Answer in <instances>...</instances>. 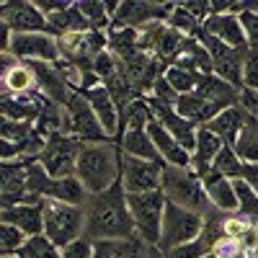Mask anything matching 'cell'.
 I'll return each mask as SVG.
<instances>
[{
	"mask_svg": "<svg viewBox=\"0 0 258 258\" xmlns=\"http://www.w3.org/2000/svg\"><path fill=\"white\" fill-rule=\"evenodd\" d=\"M83 209H85V238L93 243L126 240L137 235L121 181H116L111 188H106L101 194H91Z\"/></svg>",
	"mask_w": 258,
	"mask_h": 258,
	"instance_id": "1",
	"label": "cell"
},
{
	"mask_svg": "<svg viewBox=\"0 0 258 258\" xmlns=\"http://www.w3.org/2000/svg\"><path fill=\"white\" fill-rule=\"evenodd\" d=\"M75 176L88 194H101L121 178V150L119 142H91L83 145L78 155Z\"/></svg>",
	"mask_w": 258,
	"mask_h": 258,
	"instance_id": "2",
	"label": "cell"
},
{
	"mask_svg": "<svg viewBox=\"0 0 258 258\" xmlns=\"http://www.w3.org/2000/svg\"><path fill=\"white\" fill-rule=\"evenodd\" d=\"M160 191L165 194L168 202H173L178 207H186L191 212H199V214H212L214 207L207 199V191L202 178L194 173L191 168H176V165H165L163 170V186Z\"/></svg>",
	"mask_w": 258,
	"mask_h": 258,
	"instance_id": "3",
	"label": "cell"
},
{
	"mask_svg": "<svg viewBox=\"0 0 258 258\" xmlns=\"http://www.w3.org/2000/svg\"><path fill=\"white\" fill-rule=\"evenodd\" d=\"M41 209H44V235L57 248L64 250L68 245L85 238V209L83 207L44 199Z\"/></svg>",
	"mask_w": 258,
	"mask_h": 258,
	"instance_id": "4",
	"label": "cell"
},
{
	"mask_svg": "<svg viewBox=\"0 0 258 258\" xmlns=\"http://www.w3.org/2000/svg\"><path fill=\"white\" fill-rule=\"evenodd\" d=\"M207 217L199 212H191L186 207H178L173 202L165 204V217H163V232H160V243L158 248L163 253L188 245V243H197L204 232Z\"/></svg>",
	"mask_w": 258,
	"mask_h": 258,
	"instance_id": "5",
	"label": "cell"
},
{
	"mask_svg": "<svg viewBox=\"0 0 258 258\" xmlns=\"http://www.w3.org/2000/svg\"><path fill=\"white\" fill-rule=\"evenodd\" d=\"M126 204L132 212V222L137 227V235L150 243L158 245L160 243V232H163V217H165V194L163 191H147V194H126Z\"/></svg>",
	"mask_w": 258,
	"mask_h": 258,
	"instance_id": "6",
	"label": "cell"
},
{
	"mask_svg": "<svg viewBox=\"0 0 258 258\" xmlns=\"http://www.w3.org/2000/svg\"><path fill=\"white\" fill-rule=\"evenodd\" d=\"M62 132L78 137L83 145H91V142H114L109 135L103 132V126L96 119L91 103L85 101V96L78 93V91H73L70 101L62 106Z\"/></svg>",
	"mask_w": 258,
	"mask_h": 258,
	"instance_id": "7",
	"label": "cell"
},
{
	"mask_svg": "<svg viewBox=\"0 0 258 258\" xmlns=\"http://www.w3.org/2000/svg\"><path fill=\"white\" fill-rule=\"evenodd\" d=\"M80 150H83V142L78 137L64 135V132H52L47 137V147L39 155V163L47 168V173L52 178H68V176H75Z\"/></svg>",
	"mask_w": 258,
	"mask_h": 258,
	"instance_id": "8",
	"label": "cell"
},
{
	"mask_svg": "<svg viewBox=\"0 0 258 258\" xmlns=\"http://www.w3.org/2000/svg\"><path fill=\"white\" fill-rule=\"evenodd\" d=\"M8 54L16 57L18 62H47V64H54V62L62 59L59 41H57V36H52L49 31L13 34V41H11Z\"/></svg>",
	"mask_w": 258,
	"mask_h": 258,
	"instance_id": "9",
	"label": "cell"
},
{
	"mask_svg": "<svg viewBox=\"0 0 258 258\" xmlns=\"http://www.w3.org/2000/svg\"><path fill=\"white\" fill-rule=\"evenodd\" d=\"M163 170L165 163L153 160H140L132 155L121 153V186L126 194H147V191H160L163 186Z\"/></svg>",
	"mask_w": 258,
	"mask_h": 258,
	"instance_id": "10",
	"label": "cell"
},
{
	"mask_svg": "<svg viewBox=\"0 0 258 258\" xmlns=\"http://www.w3.org/2000/svg\"><path fill=\"white\" fill-rule=\"evenodd\" d=\"M176 3H142V0H126L119 3V11L114 16L111 26H126V29H147L153 24H165L168 16L173 13Z\"/></svg>",
	"mask_w": 258,
	"mask_h": 258,
	"instance_id": "11",
	"label": "cell"
},
{
	"mask_svg": "<svg viewBox=\"0 0 258 258\" xmlns=\"http://www.w3.org/2000/svg\"><path fill=\"white\" fill-rule=\"evenodd\" d=\"M0 21L13 34L49 31L47 16L39 11V6L34 0H0Z\"/></svg>",
	"mask_w": 258,
	"mask_h": 258,
	"instance_id": "12",
	"label": "cell"
},
{
	"mask_svg": "<svg viewBox=\"0 0 258 258\" xmlns=\"http://www.w3.org/2000/svg\"><path fill=\"white\" fill-rule=\"evenodd\" d=\"M147 101H150V106H153V111H155V119L168 129L170 135L176 137V142L186 150V153H194V150H197L199 126L194 124V121H188V119H183V116L176 111V106L160 103V101H155L153 96H147Z\"/></svg>",
	"mask_w": 258,
	"mask_h": 258,
	"instance_id": "13",
	"label": "cell"
},
{
	"mask_svg": "<svg viewBox=\"0 0 258 258\" xmlns=\"http://www.w3.org/2000/svg\"><path fill=\"white\" fill-rule=\"evenodd\" d=\"M83 96L91 103V109H93L96 119L101 121L103 132L114 142H119V137H121V111H119L116 101L111 98V93L106 91L103 85H98V88H93V91H85Z\"/></svg>",
	"mask_w": 258,
	"mask_h": 258,
	"instance_id": "14",
	"label": "cell"
},
{
	"mask_svg": "<svg viewBox=\"0 0 258 258\" xmlns=\"http://www.w3.org/2000/svg\"><path fill=\"white\" fill-rule=\"evenodd\" d=\"M202 31L212 34L214 39H220L222 44L232 47V49H248V39L240 24V16L235 13H220V16H209L204 21Z\"/></svg>",
	"mask_w": 258,
	"mask_h": 258,
	"instance_id": "15",
	"label": "cell"
},
{
	"mask_svg": "<svg viewBox=\"0 0 258 258\" xmlns=\"http://www.w3.org/2000/svg\"><path fill=\"white\" fill-rule=\"evenodd\" d=\"M204 191H207V199L209 204L217 209L220 214H235L240 212V202H238V191H235V181L220 176V173H212L202 178Z\"/></svg>",
	"mask_w": 258,
	"mask_h": 258,
	"instance_id": "16",
	"label": "cell"
},
{
	"mask_svg": "<svg viewBox=\"0 0 258 258\" xmlns=\"http://www.w3.org/2000/svg\"><path fill=\"white\" fill-rule=\"evenodd\" d=\"M0 222L13 225L21 232H26L29 238L44 232V209L41 204H16L0 209Z\"/></svg>",
	"mask_w": 258,
	"mask_h": 258,
	"instance_id": "17",
	"label": "cell"
},
{
	"mask_svg": "<svg viewBox=\"0 0 258 258\" xmlns=\"http://www.w3.org/2000/svg\"><path fill=\"white\" fill-rule=\"evenodd\" d=\"M248 121H250V114H245L240 106L235 103V106H227L225 111H220L217 116H214L207 124V129L217 135L225 145L235 147V142H238V137L243 135V129L248 126Z\"/></svg>",
	"mask_w": 258,
	"mask_h": 258,
	"instance_id": "18",
	"label": "cell"
},
{
	"mask_svg": "<svg viewBox=\"0 0 258 258\" xmlns=\"http://www.w3.org/2000/svg\"><path fill=\"white\" fill-rule=\"evenodd\" d=\"M147 135H150V140L155 142V147H158V153H160V158H163V163H165V165L191 168V153H186V150L176 142V137L170 135V132H168V129H165L158 119L147 126Z\"/></svg>",
	"mask_w": 258,
	"mask_h": 258,
	"instance_id": "19",
	"label": "cell"
},
{
	"mask_svg": "<svg viewBox=\"0 0 258 258\" xmlns=\"http://www.w3.org/2000/svg\"><path fill=\"white\" fill-rule=\"evenodd\" d=\"M222 147H225V142H222L217 135L209 132L207 126H199L197 150L191 153V170H194L199 178L209 176V173H212V165H214V160H217V155H220Z\"/></svg>",
	"mask_w": 258,
	"mask_h": 258,
	"instance_id": "20",
	"label": "cell"
},
{
	"mask_svg": "<svg viewBox=\"0 0 258 258\" xmlns=\"http://www.w3.org/2000/svg\"><path fill=\"white\" fill-rule=\"evenodd\" d=\"M222 235L230 238V240H235L248 253L258 248V222L245 217V214H240V212L225 214L222 217Z\"/></svg>",
	"mask_w": 258,
	"mask_h": 258,
	"instance_id": "21",
	"label": "cell"
},
{
	"mask_svg": "<svg viewBox=\"0 0 258 258\" xmlns=\"http://www.w3.org/2000/svg\"><path fill=\"white\" fill-rule=\"evenodd\" d=\"M47 24H49V34L52 36H70V34H85V31H93L88 18L80 13V8L75 3H70L68 8L54 11L47 16Z\"/></svg>",
	"mask_w": 258,
	"mask_h": 258,
	"instance_id": "22",
	"label": "cell"
},
{
	"mask_svg": "<svg viewBox=\"0 0 258 258\" xmlns=\"http://www.w3.org/2000/svg\"><path fill=\"white\" fill-rule=\"evenodd\" d=\"M176 111H178L183 119L194 121L197 126H207L214 116H217L220 111H225V109H222V106H217V103H209V101L202 98L199 93H186V96L178 98Z\"/></svg>",
	"mask_w": 258,
	"mask_h": 258,
	"instance_id": "23",
	"label": "cell"
},
{
	"mask_svg": "<svg viewBox=\"0 0 258 258\" xmlns=\"http://www.w3.org/2000/svg\"><path fill=\"white\" fill-rule=\"evenodd\" d=\"M119 150L124 155H132V158H140V160L163 163L155 142L147 135V129H126V132L119 137Z\"/></svg>",
	"mask_w": 258,
	"mask_h": 258,
	"instance_id": "24",
	"label": "cell"
},
{
	"mask_svg": "<svg viewBox=\"0 0 258 258\" xmlns=\"http://www.w3.org/2000/svg\"><path fill=\"white\" fill-rule=\"evenodd\" d=\"M194 93H199L202 98H207L209 103H217L222 106V109H227V106H235L238 103V88H232V85L227 80H222L220 75H202L199 85H197V91Z\"/></svg>",
	"mask_w": 258,
	"mask_h": 258,
	"instance_id": "25",
	"label": "cell"
},
{
	"mask_svg": "<svg viewBox=\"0 0 258 258\" xmlns=\"http://www.w3.org/2000/svg\"><path fill=\"white\" fill-rule=\"evenodd\" d=\"M173 64H181V68L191 70V73H199V75H212L214 73V64L209 52L204 49V44L199 39H186L181 52L176 54Z\"/></svg>",
	"mask_w": 258,
	"mask_h": 258,
	"instance_id": "26",
	"label": "cell"
},
{
	"mask_svg": "<svg viewBox=\"0 0 258 258\" xmlns=\"http://www.w3.org/2000/svg\"><path fill=\"white\" fill-rule=\"evenodd\" d=\"M91 194L85 191V186L80 183L78 176H68V178H52L47 186L44 199H54V202H64V204H75L83 207L88 202Z\"/></svg>",
	"mask_w": 258,
	"mask_h": 258,
	"instance_id": "27",
	"label": "cell"
},
{
	"mask_svg": "<svg viewBox=\"0 0 258 258\" xmlns=\"http://www.w3.org/2000/svg\"><path fill=\"white\" fill-rule=\"evenodd\" d=\"M0 83H3V96H26V93L39 91L34 70L26 62H18L11 73L0 75Z\"/></svg>",
	"mask_w": 258,
	"mask_h": 258,
	"instance_id": "28",
	"label": "cell"
},
{
	"mask_svg": "<svg viewBox=\"0 0 258 258\" xmlns=\"http://www.w3.org/2000/svg\"><path fill=\"white\" fill-rule=\"evenodd\" d=\"M155 121V111L147 98H137L121 111V135L126 129H147Z\"/></svg>",
	"mask_w": 258,
	"mask_h": 258,
	"instance_id": "29",
	"label": "cell"
},
{
	"mask_svg": "<svg viewBox=\"0 0 258 258\" xmlns=\"http://www.w3.org/2000/svg\"><path fill=\"white\" fill-rule=\"evenodd\" d=\"M16 258H62V248H57L47 235L41 232V235L29 238L24 243V248L16 253Z\"/></svg>",
	"mask_w": 258,
	"mask_h": 258,
	"instance_id": "30",
	"label": "cell"
},
{
	"mask_svg": "<svg viewBox=\"0 0 258 258\" xmlns=\"http://www.w3.org/2000/svg\"><path fill=\"white\" fill-rule=\"evenodd\" d=\"M163 75H165V80L176 88V93H178V96L194 93V91H197V85H199V80H202V75H199V73H191V70L181 68V64H168Z\"/></svg>",
	"mask_w": 258,
	"mask_h": 258,
	"instance_id": "31",
	"label": "cell"
},
{
	"mask_svg": "<svg viewBox=\"0 0 258 258\" xmlns=\"http://www.w3.org/2000/svg\"><path fill=\"white\" fill-rule=\"evenodd\" d=\"M235 153L240 155L243 163H258V119L250 116L248 126L235 142Z\"/></svg>",
	"mask_w": 258,
	"mask_h": 258,
	"instance_id": "32",
	"label": "cell"
},
{
	"mask_svg": "<svg viewBox=\"0 0 258 258\" xmlns=\"http://www.w3.org/2000/svg\"><path fill=\"white\" fill-rule=\"evenodd\" d=\"M165 24L173 29V31H178L181 36H186V39H197L199 34H202V24L197 18H194L181 3H176V8H173V13L168 16V21Z\"/></svg>",
	"mask_w": 258,
	"mask_h": 258,
	"instance_id": "33",
	"label": "cell"
},
{
	"mask_svg": "<svg viewBox=\"0 0 258 258\" xmlns=\"http://www.w3.org/2000/svg\"><path fill=\"white\" fill-rule=\"evenodd\" d=\"M243 165H245V163L240 160V155H238V153H235V147L225 145V147L220 150L217 160H214L212 170H214V173H220V176H225V178H230V181H235V178H240Z\"/></svg>",
	"mask_w": 258,
	"mask_h": 258,
	"instance_id": "34",
	"label": "cell"
},
{
	"mask_svg": "<svg viewBox=\"0 0 258 258\" xmlns=\"http://www.w3.org/2000/svg\"><path fill=\"white\" fill-rule=\"evenodd\" d=\"M29 240V235L26 232H21L18 227L13 225H0V253H3V258L8 255H16L21 248H24V243Z\"/></svg>",
	"mask_w": 258,
	"mask_h": 258,
	"instance_id": "35",
	"label": "cell"
},
{
	"mask_svg": "<svg viewBox=\"0 0 258 258\" xmlns=\"http://www.w3.org/2000/svg\"><path fill=\"white\" fill-rule=\"evenodd\" d=\"M235 191H238V202H240V214L255 220L258 222V194L243 181V178H235Z\"/></svg>",
	"mask_w": 258,
	"mask_h": 258,
	"instance_id": "36",
	"label": "cell"
},
{
	"mask_svg": "<svg viewBox=\"0 0 258 258\" xmlns=\"http://www.w3.org/2000/svg\"><path fill=\"white\" fill-rule=\"evenodd\" d=\"M150 96H153L155 101H160V103H168V106H176L178 98H181V96L176 93L173 85L165 80V75H160V78L155 80V85H153V91H150Z\"/></svg>",
	"mask_w": 258,
	"mask_h": 258,
	"instance_id": "37",
	"label": "cell"
},
{
	"mask_svg": "<svg viewBox=\"0 0 258 258\" xmlns=\"http://www.w3.org/2000/svg\"><path fill=\"white\" fill-rule=\"evenodd\" d=\"M209 250H212V248L199 238L197 243H188V245L173 248V250H168V253H163V255H165V258H204Z\"/></svg>",
	"mask_w": 258,
	"mask_h": 258,
	"instance_id": "38",
	"label": "cell"
},
{
	"mask_svg": "<svg viewBox=\"0 0 258 258\" xmlns=\"http://www.w3.org/2000/svg\"><path fill=\"white\" fill-rule=\"evenodd\" d=\"M243 88L258 91V49H248V57L243 64Z\"/></svg>",
	"mask_w": 258,
	"mask_h": 258,
	"instance_id": "39",
	"label": "cell"
},
{
	"mask_svg": "<svg viewBox=\"0 0 258 258\" xmlns=\"http://www.w3.org/2000/svg\"><path fill=\"white\" fill-rule=\"evenodd\" d=\"M240 24H243V31H245V39H248V47L258 49V13L245 8L240 13Z\"/></svg>",
	"mask_w": 258,
	"mask_h": 258,
	"instance_id": "40",
	"label": "cell"
},
{
	"mask_svg": "<svg viewBox=\"0 0 258 258\" xmlns=\"http://www.w3.org/2000/svg\"><path fill=\"white\" fill-rule=\"evenodd\" d=\"M212 253L217 255V258H248V250L240 248L238 243L230 240V238L217 240V243H214V248H212Z\"/></svg>",
	"mask_w": 258,
	"mask_h": 258,
	"instance_id": "41",
	"label": "cell"
},
{
	"mask_svg": "<svg viewBox=\"0 0 258 258\" xmlns=\"http://www.w3.org/2000/svg\"><path fill=\"white\" fill-rule=\"evenodd\" d=\"M62 258H93V240L80 238L78 243H73L62 250Z\"/></svg>",
	"mask_w": 258,
	"mask_h": 258,
	"instance_id": "42",
	"label": "cell"
},
{
	"mask_svg": "<svg viewBox=\"0 0 258 258\" xmlns=\"http://www.w3.org/2000/svg\"><path fill=\"white\" fill-rule=\"evenodd\" d=\"M238 106H240L245 114H250V116L258 119V91H253V88H243V91L238 93Z\"/></svg>",
	"mask_w": 258,
	"mask_h": 258,
	"instance_id": "43",
	"label": "cell"
},
{
	"mask_svg": "<svg viewBox=\"0 0 258 258\" xmlns=\"http://www.w3.org/2000/svg\"><path fill=\"white\" fill-rule=\"evenodd\" d=\"M240 178L258 194V163H245L243 165V173H240Z\"/></svg>",
	"mask_w": 258,
	"mask_h": 258,
	"instance_id": "44",
	"label": "cell"
},
{
	"mask_svg": "<svg viewBox=\"0 0 258 258\" xmlns=\"http://www.w3.org/2000/svg\"><path fill=\"white\" fill-rule=\"evenodd\" d=\"M245 8L253 11V13H258V0H250V3H245Z\"/></svg>",
	"mask_w": 258,
	"mask_h": 258,
	"instance_id": "45",
	"label": "cell"
},
{
	"mask_svg": "<svg viewBox=\"0 0 258 258\" xmlns=\"http://www.w3.org/2000/svg\"><path fill=\"white\" fill-rule=\"evenodd\" d=\"M248 258H258V248H255V250H250V253H248Z\"/></svg>",
	"mask_w": 258,
	"mask_h": 258,
	"instance_id": "46",
	"label": "cell"
},
{
	"mask_svg": "<svg viewBox=\"0 0 258 258\" xmlns=\"http://www.w3.org/2000/svg\"><path fill=\"white\" fill-rule=\"evenodd\" d=\"M204 258H217V255H214V253H212V250H209V253H207V255H204Z\"/></svg>",
	"mask_w": 258,
	"mask_h": 258,
	"instance_id": "47",
	"label": "cell"
},
{
	"mask_svg": "<svg viewBox=\"0 0 258 258\" xmlns=\"http://www.w3.org/2000/svg\"><path fill=\"white\" fill-rule=\"evenodd\" d=\"M8 258H16V255H8Z\"/></svg>",
	"mask_w": 258,
	"mask_h": 258,
	"instance_id": "48",
	"label": "cell"
}]
</instances>
